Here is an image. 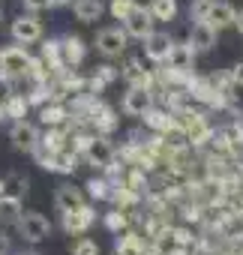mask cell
<instances>
[{"instance_id":"ba28073f","label":"cell","mask_w":243,"mask_h":255,"mask_svg":"<svg viewBox=\"0 0 243 255\" xmlns=\"http://www.w3.org/2000/svg\"><path fill=\"white\" fill-rule=\"evenodd\" d=\"M171 45H174V39H171L165 30H150V33L144 36V54H147V60H153V63H165Z\"/></svg>"},{"instance_id":"1f68e13d","label":"cell","mask_w":243,"mask_h":255,"mask_svg":"<svg viewBox=\"0 0 243 255\" xmlns=\"http://www.w3.org/2000/svg\"><path fill=\"white\" fill-rule=\"evenodd\" d=\"M60 114H63V111H60V108H51V111H48V108H45V111H42V120H45V123H60V120H63V117H60Z\"/></svg>"},{"instance_id":"8fae6325","label":"cell","mask_w":243,"mask_h":255,"mask_svg":"<svg viewBox=\"0 0 243 255\" xmlns=\"http://www.w3.org/2000/svg\"><path fill=\"white\" fill-rule=\"evenodd\" d=\"M216 27L213 24H207V21H195L192 24V33H189V45H192V51L198 54V51H210L213 45H216Z\"/></svg>"},{"instance_id":"d6a6232c","label":"cell","mask_w":243,"mask_h":255,"mask_svg":"<svg viewBox=\"0 0 243 255\" xmlns=\"http://www.w3.org/2000/svg\"><path fill=\"white\" fill-rule=\"evenodd\" d=\"M231 81H234L237 87H243V60H240V63L231 69Z\"/></svg>"},{"instance_id":"e0dca14e","label":"cell","mask_w":243,"mask_h":255,"mask_svg":"<svg viewBox=\"0 0 243 255\" xmlns=\"http://www.w3.org/2000/svg\"><path fill=\"white\" fill-rule=\"evenodd\" d=\"M72 9H75V18L84 21V24L99 21V15H102V3H99V0H75Z\"/></svg>"},{"instance_id":"3957f363","label":"cell","mask_w":243,"mask_h":255,"mask_svg":"<svg viewBox=\"0 0 243 255\" xmlns=\"http://www.w3.org/2000/svg\"><path fill=\"white\" fill-rule=\"evenodd\" d=\"M126 30H120V27H105L96 33V51L102 57H120L126 51Z\"/></svg>"},{"instance_id":"f546056e","label":"cell","mask_w":243,"mask_h":255,"mask_svg":"<svg viewBox=\"0 0 243 255\" xmlns=\"http://www.w3.org/2000/svg\"><path fill=\"white\" fill-rule=\"evenodd\" d=\"M48 6H51V0H24V9L27 12H42Z\"/></svg>"},{"instance_id":"277c9868","label":"cell","mask_w":243,"mask_h":255,"mask_svg":"<svg viewBox=\"0 0 243 255\" xmlns=\"http://www.w3.org/2000/svg\"><path fill=\"white\" fill-rule=\"evenodd\" d=\"M123 30H126V36H132V39H144V36L153 30V15H150V9L132 6V9L123 15Z\"/></svg>"},{"instance_id":"44dd1931","label":"cell","mask_w":243,"mask_h":255,"mask_svg":"<svg viewBox=\"0 0 243 255\" xmlns=\"http://www.w3.org/2000/svg\"><path fill=\"white\" fill-rule=\"evenodd\" d=\"M18 216H21V201L0 195V219H3V222H15Z\"/></svg>"},{"instance_id":"9a60e30c","label":"cell","mask_w":243,"mask_h":255,"mask_svg":"<svg viewBox=\"0 0 243 255\" xmlns=\"http://www.w3.org/2000/svg\"><path fill=\"white\" fill-rule=\"evenodd\" d=\"M42 162L51 171H63V174H72L75 171V153H69V150H51Z\"/></svg>"},{"instance_id":"603a6c76","label":"cell","mask_w":243,"mask_h":255,"mask_svg":"<svg viewBox=\"0 0 243 255\" xmlns=\"http://www.w3.org/2000/svg\"><path fill=\"white\" fill-rule=\"evenodd\" d=\"M210 6H213V0H192V9H189L192 21H204L207 12H210Z\"/></svg>"},{"instance_id":"7c38bea8","label":"cell","mask_w":243,"mask_h":255,"mask_svg":"<svg viewBox=\"0 0 243 255\" xmlns=\"http://www.w3.org/2000/svg\"><path fill=\"white\" fill-rule=\"evenodd\" d=\"M81 204H84V195H81V189H78V186H72V183L57 186V192H54V207H57L60 213L75 210V207H81Z\"/></svg>"},{"instance_id":"2e32d148","label":"cell","mask_w":243,"mask_h":255,"mask_svg":"<svg viewBox=\"0 0 243 255\" xmlns=\"http://www.w3.org/2000/svg\"><path fill=\"white\" fill-rule=\"evenodd\" d=\"M24 192H27V177L24 174H6L3 180H0V195H6V198H24Z\"/></svg>"},{"instance_id":"836d02e7","label":"cell","mask_w":243,"mask_h":255,"mask_svg":"<svg viewBox=\"0 0 243 255\" xmlns=\"http://www.w3.org/2000/svg\"><path fill=\"white\" fill-rule=\"evenodd\" d=\"M105 222H108V228H123V222H126V219L120 216V213H111V216H108Z\"/></svg>"},{"instance_id":"e575fe53","label":"cell","mask_w":243,"mask_h":255,"mask_svg":"<svg viewBox=\"0 0 243 255\" xmlns=\"http://www.w3.org/2000/svg\"><path fill=\"white\" fill-rule=\"evenodd\" d=\"M0 255H9V237L0 234Z\"/></svg>"},{"instance_id":"4fadbf2b","label":"cell","mask_w":243,"mask_h":255,"mask_svg":"<svg viewBox=\"0 0 243 255\" xmlns=\"http://www.w3.org/2000/svg\"><path fill=\"white\" fill-rule=\"evenodd\" d=\"M192 57H195V51H192V45L189 42H183V45H171V51H168V66L174 69V72H189L192 69Z\"/></svg>"},{"instance_id":"5bb4252c","label":"cell","mask_w":243,"mask_h":255,"mask_svg":"<svg viewBox=\"0 0 243 255\" xmlns=\"http://www.w3.org/2000/svg\"><path fill=\"white\" fill-rule=\"evenodd\" d=\"M234 15H237V9L231 6V3H216L213 0V6H210V12H207V24H213L216 30H222V27H231L234 24Z\"/></svg>"},{"instance_id":"9c48e42d","label":"cell","mask_w":243,"mask_h":255,"mask_svg":"<svg viewBox=\"0 0 243 255\" xmlns=\"http://www.w3.org/2000/svg\"><path fill=\"white\" fill-rule=\"evenodd\" d=\"M9 141H12V147H15V150L33 153V150L39 147V132L33 129L30 123L18 120V123H12V129H9Z\"/></svg>"},{"instance_id":"484cf974","label":"cell","mask_w":243,"mask_h":255,"mask_svg":"<svg viewBox=\"0 0 243 255\" xmlns=\"http://www.w3.org/2000/svg\"><path fill=\"white\" fill-rule=\"evenodd\" d=\"M180 240H183V237H174V234H168V231H165V234L156 240V249H159V252H174Z\"/></svg>"},{"instance_id":"52a82bcc","label":"cell","mask_w":243,"mask_h":255,"mask_svg":"<svg viewBox=\"0 0 243 255\" xmlns=\"http://www.w3.org/2000/svg\"><path fill=\"white\" fill-rule=\"evenodd\" d=\"M123 111L132 114V117L150 114V111H153V93H150V87H132V84H129V90H126V96H123Z\"/></svg>"},{"instance_id":"8d00e7d4","label":"cell","mask_w":243,"mask_h":255,"mask_svg":"<svg viewBox=\"0 0 243 255\" xmlns=\"http://www.w3.org/2000/svg\"><path fill=\"white\" fill-rule=\"evenodd\" d=\"M150 3L153 0H132V6H144V9H150Z\"/></svg>"},{"instance_id":"4316f807","label":"cell","mask_w":243,"mask_h":255,"mask_svg":"<svg viewBox=\"0 0 243 255\" xmlns=\"http://www.w3.org/2000/svg\"><path fill=\"white\" fill-rule=\"evenodd\" d=\"M132 9V0H111V15L123 21V15Z\"/></svg>"},{"instance_id":"d590c367","label":"cell","mask_w":243,"mask_h":255,"mask_svg":"<svg viewBox=\"0 0 243 255\" xmlns=\"http://www.w3.org/2000/svg\"><path fill=\"white\" fill-rule=\"evenodd\" d=\"M234 27H237V30H240V36H243V9L234 15Z\"/></svg>"},{"instance_id":"7402d4cb","label":"cell","mask_w":243,"mask_h":255,"mask_svg":"<svg viewBox=\"0 0 243 255\" xmlns=\"http://www.w3.org/2000/svg\"><path fill=\"white\" fill-rule=\"evenodd\" d=\"M141 252H144V246L135 234H123L117 240V255H141Z\"/></svg>"},{"instance_id":"ac0fdd59","label":"cell","mask_w":243,"mask_h":255,"mask_svg":"<svg viewBox=\"0 0 243 255\" xmlns=\"http://www.w3.org/2000/svg\"><path fill=\"white\" fill-rule=\"evenodd\" d=\"M123 78H126L132 87H150V72H147V69H141V63H138V60H129V63H126Z\"/></svg>"},{"instance_id":"7a4b0ae2","label":"cell","mask_w":243,"mask_h":255,"mask_svg":"<svg viewBox=\"0 0 243 255\" xmlns=\"http://www.w3.org/2000/svg\"><path fill=\"white\" fill-rule=\"evenodd\" d=\"M15 225H18V234H21L27 243H39V240H45V237L51 234V222H48L42 213H36V210L21 213V216L15 219Z\"/></svg>"},{"instance_id":"cb8c5ba5","label":"cell","mask_w":243,"mask_h":255,"mask_svg":"<svg viewBox=\"0 0 243 255\" xmlns=\"http://www.w3.org/2000/svg\"><path fill=\"white\" fill-rule=\"evenodd\" d=\"M72 255H99V246H96V240L81 237V240L72 246Z\"/></svg>"},{"instance_id":"6da1fadb","label":"cell","mask_w":243,"mask_h":255,"mask_svg":"<svg viewBox=\"0 0 243 255\" xmlns=\"http://www.w3.org/2000/svg\"><path fill=\"white\" fill-rule=\"evenodd\" d=\"M30 69H33V60H30L27 48L12 45V48H3V51H0V72H3L6 78L30 75Z\"/></svg>"},{"instance_id":"f35d334b","label":"cell","mask_w":243,"mask_h":255,"mask_svg":"<svg viewBox=\"0 0 243 255\" xmlns=\"http://www.w3.org/2000/svg\"><path fill=\"white\" fill-rule=\"evenodd\" d=\"M0 18H3V12H0Z\"/></svg>"},{"instance_id":"4dcf8cb0","label":"cell","mask_w":243,"mask_h":255,"mask_svg":"<svg viewBox=\"0 0 243 255\" xmlns=\"http://www.w3.org/2000/svg\"><path fill=\"white\" fill-rule=\"evenodd\" d=\"M111 78H114V72H111L108 66H102V72H99V75L93 78V87H102V84H108Z\"/></svg>"},{"instance_id":"83f0119b","label":"cell","mask_w":243,"mask_h":255,"mask_svg":"<svg viewBox=\"0 0 243 255\" xmlns=\"http://www.w3.org/2000/svg\"><path fill=\"white\" fill-rule=\"evenodd\" d=\"M24 108H27V102H24V99H18V96L12 93V99L6 102V108H3V111H6V114H12V117H21V114H24Z\"/></svg>"},{"instance_id":"74e56055","label":"cell","mask_w":243,"mask_h":255,"mask_svg":"<svg viewBox=\"0 0 243 255\" xmlns=\"http://www.w3.org/2000/svg\"><path fill=\"white\" fill-rule=\"evenodd\" d=\"M21 255H36V252H21Z\"/></svg>"},{"instance_id":"d4e9b609","label":"cell","mask_w":243,"mask_h":255,"mask_svg":"<svg viewBox=\"0 0 243 255\" xmlns=\"http://www.w3.org/2000/svg\"><path fill=\"white\" fill-rule=\"evenodd\" d=\"M12 99V84H9V78L0 72V114H6L3 108H6V102Z\"/></svg>"},{"instance_id":"5b68a950","label":"cell","mask_w":243,"mask_h":255,"mask_svg":"<svg viewBox=\"0 0 243 255\" xmlns=\"http://www.w3.org/2000/svg\"><path fill=\"white\" fill-rule=\"evenodd\" d=\"M84 159L93 168H111L114 165V147L108 138H87L84 141Z\"/></svg>"},{"instance_id":"8992f818","label":"cell","mask_w":243,"mask_h":255,"mask_svg":"<svg viewBox=\"0 0 243 255\" xmlns=\"http://www.w3.org/2000/svg\"><path fill=\"white\" fill-rule=\"evenodd\" d=\"M9 30H12V39L18 45H33V42L42 39V24H39L36 15H18Z\"/></svg>"},{"instance_id":"d6986e66","label":"cell","mask_w":243,"mask_h":255,"mask_svg":"<svg viewBox=\"0 0 243 255\" xmlns=\"http://www.w3.org/2000/svg\"><path fill=\"white\" fill-rule=\"evenodd\" d=\"M150 15H153V21H171L177 15V0H153Z\"/></svg>"},{"instance_id":"ffe728a7","label":"cell","mask_w":243,"mask_h":255,"mask_svg":"<svg viewBox=\"0 0 243 255\" xmlns=\"http://www.w3.org/2000/svg\"><path fill=\"white\" fill-rule=\"evenodd\" d=\"M60 48H63V63H78V60L84 57L81 39H75V36H66V39L60 42Z\"/></svg>"},{"instance_id":"f1b7e54d","label":"cell","mask_w":243,"mask_h":255,"mask_svg":"<svg viewBox=\"0 0 243 255\" xmlns=\"http://www.w3.org/2000/svg\"><path fill=\"white\" fill-rule=\"evenodd\" d=\"M87 189H90L93 198H108V195H111V192H108V183H102V180H90Z\"/></svg>"},{"instance_id":"30bf717a","label":"cell","mask_w":243,"mask_h":255,"mask_svg":"<svg viewBox=\"0 0 243 255\" xmlns=\"http://www.w3.org/2000/svg\"><path fill=\"white\" fill-rule=\"evenodd\" d=\"M93 222H96V210H93L90 204H81V207L63 213V228H66L69 234H84Z\"/></svg>"}]
</instances>
